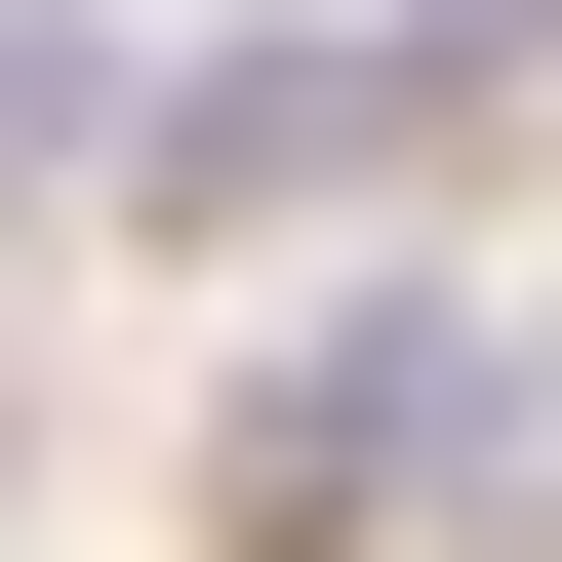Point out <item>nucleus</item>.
<instances>
[{
    "mask_svg": "<svg viewBox=\"0 0 562 562\" xmlns=\"http://www.w3.org/2000/svg\"><path fill=\"white\" fill-rule=\"evenodd\" d=\"M402 161H442V121H402L362 0H322V41H161V81H121V201H161V241H322V201H402Z\"/></svg>",
    "mask_w": 562,
    "mask_h": 562,
    "instance_id": "obj_2",
    "label": "nucleus"
},
{
    "mask_svg": "<svg viewBox=\"0 0 562 562\" xmlns=\"http://www.w3.org/2000/svg\"><path fill=\"white\" fill-rule=\"evenodd\" d=\"M402 522H562V362L442 322V281H322L201 402V562H402Z\"/></svg>",
    "mask_w": 562,
    "mask_h": 562,
    "instance_id": "obj_1",
    "label": "nucleus"
},
{
    "mask_svg": "<svg viewBox=\"0 0 562 562\" xmlns=\"http://www.w3.org/2000/svg\"><path fill=\"white\" fill-rule=\"evenodd\" d=\"M0 482H41V402H0Z\"/></svg>",
    "mask_w": 562,
    "mask_h": 562,
    "instance_id": "obj_4",
    "label": "nucleus"
},
{
    "mask_svg": "<svg viewBox=\"0 0 562 562\" xmlns=\"http://www.w3.org/2000/svg\"><path fill=\"white\" fill-rule=\"evenodd\" d=\"M0 201H121V41L81 0H0Z\"/></svg>",
    "mask_w": 562,
    "mask_h": 562,
    "instance_id": "obj_3",
    "label": "nucleus"
}]
</instances>
